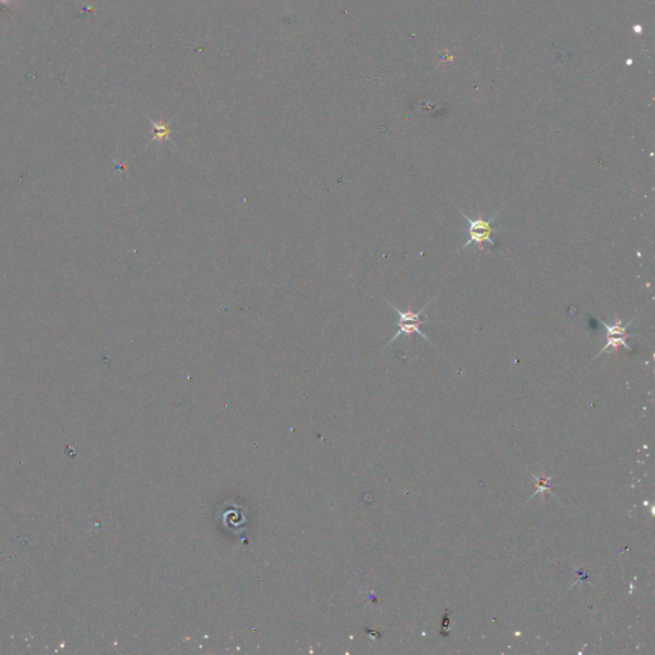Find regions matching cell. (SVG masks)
<instances>
[{"mask_svg":"<svg viewBox=\"0 0 655 655\" xmlns=\"http://www.w3.org/2000/svg\"><path fill=\"white\" fill-rule=\"evenodd\" d=\"M630 337H633V335L627 334V335H625V337H617V335H614V337H608V342H607L606 346L603 347L602 351L598 353V356H599V354H602L604 351H607L608 348H610V347L618 348L619 346H622V347L627 348L629 351H631V347H630L629 344L626 343V338H630Z\"/></svg>","mask_w":655,"mask_h":655,"instance_id":"5b68a950","label":"cell"},{"mask_svg":"<svg viewBox=\"0 0 655 655\" xmlns=\"http://www.w3.org/2000/svg\"><path fill=\"white\" fill-rule=\"evenodd\" d=\"M632 321L627 323L626 325H622L621 320H617L613 325H608L607 323L602 321V325L606 328L607 330V338L608 337H614V335H627L626 334V330H627V328L631 325Z\"/></svg>","mask_w":655,"mask_h":655,"instance_id":"277c9868","label":"cell"},{"mask_svg":"<svg viewBox=\"0 0 655 655\" xmlns=\"http://www.w3.org/2000/svg\"><path fill=\"white\" fill-rule=\"evenodd\" d=\"M458 211L464 215V218L466 219L467 223H468V228H467V233H468V241L465 243V246H462L461 250H465L467 246H470L471 243H476L477 247L480 250H483L484 251V242H488L491 246H495V242L493 241V234L494 233L500 232V228H493L491 224L495 222L496 216L499 214V211H496L493 216L488 220L483 219L481 216H479L477 219H471L465 214L461 209H458Z\"/></svg>","mask_w":655,"mask_h":655,"instance_id":"6da1fadb","label":"cell"},{"mask_svg":"<svg viewBox=\"0 0 655 655\" xmlns=\"http://www.w3.org/2000/svg\"><path fill=\"white\" fill-rule=\"evenodd\" d=\"M149 120L152 124V129H154V136H152L151 141H158L159 143L164 142V141H170L172 142V140H170V123H164L162 120H159V122H155V120L152 119Z\"/></svg>","mask_w":655,"mask_h":655,"instance_id":"3957f363","label":"cell"},{"mask_svg":"<svg viewBox=\"0 0 655 655\" xmlns=\"http://www.w3.org/2000/svg\"><path fill=\"white\" fill-rule=\"evenodd\" d=\"M423 323H425V321H406V323H397L398 331L394 334V337L392 338L391 341H389L388 346H389L394 339H397L398 337H400V335H408V337H410L412 333H416V334L421 335L425 341L430 342L429 337H427L425 333H422L420 329V324H423Z\"/></svg>","mask_w":655,"mask_h":655,"instance_id":"7a4b0ae2","label":"cell"}]
</instances>
